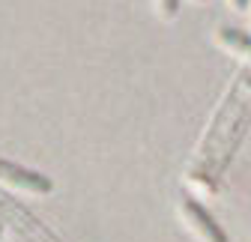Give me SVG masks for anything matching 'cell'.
Instances as JSON below:
<instances>
[{"label":"cell","instance_id":"obj_1","mask_svg":"<svg viewBox=\"0 0 251 242\" xmlns=\"http://www.w3.org/2000/svg\"><path fill=\"white\" fill-rule=\"evenodd\" d=\"M251 108V78L242 75L239 84L230 90V96L225 99L222 111L215 114L212 126L198 149V156L192 162V170H188V183L198 192H212L215 189V179L222 176L227 159H230V149L236 146V138L242 135L245 126V117Z\"/></svg>","mask_w":251,"mask_h":242},{"label":"cell","instance_id":"obj_2","mask_svg":"<svg viewBox=\"0 0 251 242\" xmlns=\"http://www.w3.org/2000/svg\"><path fill=\"white\" fill-rule=\"evenodd\" d=\"M176 218H179L182 230L192 236L195 242H230L227 233L218 227V221L206 213L195 197H179L176 200Z\"/></svg>","mask_w":251,"mask_h":242},{"label":"cell","instance_id":"obj_3","mask_svg":"<svg viewBox=\"0 0 251 242\" xmlns=\"http://www.w3.org/2000/svg\"><path fill=\"white\" fill-rule=\"evenodd\" d=\"M0 186H6L9 192H21V194H51V189H54L48 176L27 170L6 159H0Z\"/></svg>","mask_w":251,"mask_h":242},{"label":"cell","instance_id":"obj_4","mask_svg":"<svg viewBox=\"0 0 251 242\" xmlns=\"http://www.w3.org/2000/svg\"><path fill=\"white\" fill-rule=\"evenodd\" d=\"M215 42H218V48H225L227 54L239 57L242 63H248V66H251V36L239 33V30H230V27H218Z\"/></svg>","mask_w":251,"mask_h":242},{"label":"cell","instance_id":"obj_5","mask_svg":"<svg viewBox=\"0 0 251 242\" xmlns=\"http://www.w3.org/2000/svg\"><path fill=\"white\" fill-rule=\"evenodd\" d=\"M179 9V0H159V15L162 18H174Z\"/></svg>","mask_w":251,"mask_h":242},{"label":"cell","instance_id":"obj_6","mask_svg":"<svg viewBox=\"0 0 251 242\" xmlns=\"http://www.w3.org/2000/svg\"><path fill=\"white\" fill-rule=\"evenodd\" d=\"M245 3H248V0H233V6H236V9H245Z\"/></svg>","mask_w":251,"mask_h":242},{"label":"cell","instance_id":"obj_7","mask_svg":"<svg viewBox=\"0 0 251 242\" xmlns=\"http://www.w3.org/2000/svg\"><path fill=\"white\" fill-rule=\"evenodd\" d=\"M0 236H3V221H0Z\"/></svg>","mask_w":251,"mask_h":242},{"label":"cell","instance_id":"obj_8","mask_svg":"<svg viewBox=\"0 0 251 242\" xmlns=\"http://www.w3.org/2000/svg\"><path fill=\"white\" fill-rule=\"evenodd\" d=\"M195 3H203V0H195Z\"/></svg>","mask_w":251,"mask_h":242}]
</instances>
